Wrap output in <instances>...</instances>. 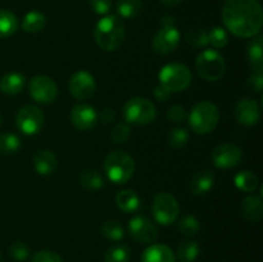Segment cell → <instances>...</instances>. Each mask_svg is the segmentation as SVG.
<instances>
[{"instance_id":"cell-4","label":"cell","mask_w":263,"mask_h":262,"mask_svg":"<svg viewBox=\"0 0 263 262\" xmlns=\"http://www.w3.org/2000/svg\"><path fill=\"white\" fill-rule=\"evenodd\" d=\"M104 172L113 184H126L135 172L134 158L125 151H115L107 154L104 159Z\"/></svg>"},{"instance_id":"cell-25","label":"cell","mask_w":263,"mask_h":262,"mask_svg":"<svg viewBox=\"0 0 263 262\" xmlns=\"http://www.w3.org/2000/svg\"><path fill=\"white\" fill-rule=\"evenodd\" d=\"M234 182H235V186L239 190L246 193H252L258 188V177L254 172L249 171V170H244V171L238 172L234 177Z\"/></svg>"},{"instance_id":"cell-6","label":"cell","mask_w":263,"mask_h":262,"mask_svg":"<svg viewBox=\"0 0 263 262\" xmlns=\"http://www.w3.org/2000/svg\"><path fill=\"white\" fill-rule=\"evenodd\" d=\"M159 84L171 92L184 91L192 84V72L182 63H168L158 73Z\"/></svg>"},{"instance_id":"cell-17","label":"cell","mask_w":263,"mask_h":262,"mask_svg":"<svg viewBox=\"0 0 263 262\" xmlns=\"http://www.w3.org/2000/svg\"><path fill=\"white\" fill-rule=\"evenodd\" d=\"M141 262H176V256L166 244H152L141 254Z\"/></svg>"},{"instance_id":"cell-7","label":"cell","mask_w":263,"mask_h":262,"mask_svg":"<svg viewBox=\"0 0 263 262\" xmlns=\"http://www.w3.org/2000/svg\"><path fill=\"white\" fill-rule=\"evenodd\" d=\"M123 117L131 125H149L157 117L156 105L146 98L134 97L123 105Z\"/></svg>"},{"instance_id":"cell-19","label":"cell","mask_w":263,"mask_h":262,"mask_svg":"<svg viewBox=\"0 0 263 262\" xmlns=\"http://www.w3.org/2000/svg\"><path fill=\"white\" fill-rule=\"evenodd\" d=\"M240 212L251 222L261 221L263 215L262 198L257 197V195H248V197H246L240 204Z\"/></svg>"},{"instance_id":"cell-16","label":"cell","mask_w":263,"mask_h":262,"mask_svg":"<svg viewBox=\"0 0 263 262\" xmlns=\"http://www.w3.org/2000/svg\"><path fill=\"white\" fill-rule=\"evenodd\" d=\"M71 122L77 130L87 131L95 126L98 122V113L94 109V107L85 103H77L73 105L69 113Z\"/></svg>"},{"instance_id":"cell-28","label":"cell","mask_w":263,"mask_h":262,"mask_svg":"<svg viewBox=\"0 0 263 262\" xmlns=\"http://www.w3.org/2000/svg\"><path fill=\"white\" fill-rule=\"evenodd\" d=\"M200 253V247L195 240H184L177 248V258L181 262H194Z\"/></svg>"},{"instance_id":"cell-5","label":"cell","mask_w":263,"mask_h":262,"mask_svg":"<svg viewBox=\"0 0 263 262\" xmlns=\"http://www.w3.org/2000/svg\"><path fill=\"white\" fill-rule=\"evenodd\" d=\"M198 74L208 82H216L222 79L226 71V62L222 54L215 49H205L198 54L195 61Z\"/></svg>"},{"instance_id":"cell-44","label":"cell","mask_w":263,"mask_h":262,"mask_svg":"<svg viewBox=\"0 0 263 262\" xmlns=\"http://www.w3.org/2000/svg\"><path fill=\"white\" fill-rule=\"evenodd\" d=\"M98 117H99L100 122L104 123V125H108V123H110L115 121L116 113L112 108H105V109H103L102 112H100V115L98 116Z\"/></svg>"},{"instance_id":"cell-35","label":"cell","mask_w":263,"mask_h":262,"mask_svg":"<svg viewBox=\"0 0 263 262\" xmlns=\"http://www.w3.org/2000/svg\"><path fill=\"white\" fill-rule=\"evenodd\" d=\"M102 233L105 238L113 241L122 240L125 236V230L117 221H105L102 226Z\"/></svg>"},{"instance_id":"cell-33","label":"cell","mask_w":263,"mask_h":262,"mask_svg":"<svg viewBox=\"0 0 263 262\" xmlns=\"http://www.w3.org/2000/svg\"><path fill=\"white\" fill-rule=\"evenodd\" d=\"M167 141L175 149H181L189 141V133L184 127H175L167 135Z\"/></svg>"},{"instance_id":"cell-43","label":"cell","mask_w":263,"mask_h":262,"mask_svg":"<svg viewBox=\"0 0 263 262\" xmlns=\"http://www.w3.org/2000/svg\"><path fill=\"white\" fill-rule=\"evenodd\" d=\"M153 94H154V98H156L158 102H167V100L171 98V91L167 90L164 86H162L161 84L157 85V86L154 87Z\"/></svg>"},{"instance_id":"cell-26","label":"cell","mask_w":263,"mask_h":262,"mask_svg":"<svg viewBox=\"0 0 263 262\" xmlns=\"http://www.w3.org/2000/svg\"><path fill=\"white\" fill-rule=\"evenodd\" d=\"M18 30V20L14 13L7 9H0V39H7L14 35Z\"/></svg>"},{"instance_id":"cell-3","label":"cell","mask_w":263,"mask_h":262,"mask_svg":"<svg viewBox=\"0 0 263 262\" xmlns=\"http://www.w3.org/2000/svg\"><path fill=\"white\" fill-rule=\"evenodd\" d=\"M220 121V112L215 103L202 100L193 105L187 116V122L192 130L199 135L210 134L216 128Z\"/></svg>"},{"instance_id":"cell-29","label":"cell","mask_w":263,"mask_h":262,"mask_svg":"<svg viewBox=\"0 0 263 262\" xmlns=\"http://www.w3.org/2000/svg\"><path fill=\"white\" fill-rule=\"evenodd\" d=\"M80 184L87 190H99L104 186V180L97 170H84L80 175Z\"/></svg>"},{"instance_id":"cell-15","label":"cell","mask_w":263,"mask_h":262,"mask_svg":"<svg viewBox=\"0 0 263 262\" xmlns=\"http://www.w3.org/2000/svg\"><path fill=\"white\" fill-rule=\"evenodd\" d=\"M235 120L243 126H254L261 120V108L253 98H241L234 108Z\"/></svg>"},{"instance_id":"cell-8","label":"cell","mask_w":263,"mask_h":262,"mask_svg":"<svg viewBox=\"0 0 263 262\" xmlns=\"http://www.w3.org/2000/svg\"><path fill=\"white\" fill-rule=\"evenodd\" d=\"M152 213L159 225L168 226L179 218V202L171 193L162 192L154 197L152 203Z\"/></svg>"},{"instance_id":"cell-36","label":"cell","mask_w":263,"mask_h":262,"mask_svg":"<svg viewBox=\"0 0 263 262\" xmlns=\"http://www.w3.org/2000/svg\"><path fill=\"white\" fill-rule=\"evenodd\" d=\"M186 40L195 48H205L208 45L207 32L202 27H192L186 33Z\"/></svg>"},{"instance_id":"cell-22","label":"cell","mask_w":263,"mask_h":262,"mask_svg":"<svg viewBox=\"0 0 263 262\" xmlns=\"http://www.w3.org/2000/svg\"><path fill=\"white\" fill-rule=\"evenodd\" d=\"M117 207L125 213H134L140 207V198L134 190L123 189L116 195Z\"/></svg>"},{"instance_id":"cell-32","label":"cell","mask_w":263,"mask_h":262,"mask_svg":"<svg viewBox=\"0 0 263 262\" xmlns=\"http://www.w3.org/2000/svg\"><path fill=\"white\" fill-rule=\"evenodd\" d=\"M177 229L185 236H195L200 230V222L195 216L186 215L179 221Z\"/></svg>"},{"instance_id":"cell-12","label":"cell","mask_w":263,"mask_h":262,"mask_svg":"<svg viewBox=\"0 0 263 262\" xmlns=\"http://www.w3.org/2000/svg\"><path fill=\"white\" fill-rule=\"evenodd\" d=\"M243 159V152L236 144L222 143L212 152V161L217 169L229 170L238 166Z\"/></svg>"},{"instance_id":"cell-27","label":"cell","mask_w":263,"mask_h":262,"mask_svg":"<svg viewBox=\"0 0 263 262\" xmlns=\"http://www.w3.org/2000/svg\"><path fill=\"white\" fill-rule=\"evenodd\" d=\"M143 10V3L141 0H118L117 2V13L120 17L125 20H133L136 18Z\"/></svg>"},{"instance_id":"cell-23","label":"cell","mask_w":263,"mask_h":262,"mask_svg":"<svg viewBox=\"0 0 263 262\" xmlns=\"http://www.w3.org/2000/svg\"><path fill=\"white\" fill-rule=\"evenodd\" d=\"M247 57L249 59L251 66L257 72H262L263 69V38L254 36L253 40L249 43L247 48Z\"/></svg>"},{"instance_id":"cell-24","label":"cell","mask_w":263,"mask_h":262,"mask_svg":"<svg viewBox=\"0 0 263 262\" xmlns=\"http://www.w3.org/2000/svg\"><path fill=\"white\" fill-rule=\"evenodd\" d=\"M46 25V17L41 12L37 10H31L23 17L22 28L27 33L40 32Z\"/></svg>"},{"instance_id":"cell-13","label":"cell","mask_w":263,"mask_h":262,"mask_svg":"<svg viewBox=\"0 0 263 262\" xmlns=\"http://www.w3.org/2000/svg\"><path fill=\"white\" fill-rule=\"evenodd\" d=\"M180 44V32L176 26H162L152 40L154 51L162 55L172 53Z\"/></svg>"},{"instance_id":"cell-39","label":"cell","mask_w":263,"mask_h":262,"mask_svg":"<svg viewBox=\"0 0 263 262\" xmlns=\"http://www.w3.org/2000/svg\"><path fill=\"white\" fill-rule=\"evenodd\" d=\"M31 262H63V259L53 251H39L33 254Z\"/></svg>"},{"instance_id":"cell-2","label":"cell","mask_w":263,"mask_h":262,"mask_svg":"<svg viewBox=\"0 0 263 262\" xmlns=\"http://www.w3.org/2000/svg\"><path fill=\"white\" fill-rule=\"evenodd\" d=\"M125 25L116 15H105L100 18L94 28V38L100 49L115 51L125 40Z\"/></svg>"},{"instance_id":"cell-11","label":"cell","mask_w":263,"mask_h":262,"mask_svg":"<svg viewBox=\"0 0 263 262\" xmlns=\"http://www.w3.org/2000/svg\"><path fill=\"white\" fill-rule=\"evenodd\" d=\"M68 90L72 97L77 100H86L94 95L97 90V82L91 73L80 69L74 72L68 82Z\"/></svg>"},{"instance_id":"cell-45","label":"cell","mask_w":263,"mask_h":262,"mask_svg":"<svg viewBox=\"0 0 263 262\" xmlns=\"http://www.w3.org/2000/svg\"><path fill=\"white\" fill-rule=\"evenodd\" d=\"M159 2L163 5H166V7H176V5L181 4L184 0H159Z\"/></svg>"},{"instance_id":"cell-41","label":"cell","mask_w":263,"mask_h":262,"mask_svg":"<svg viewBox=\"0 0 263 262\" xmlns=\"http://www.w3.org/2000/svg\"><path fill=\"white\" fill-rule=\"evenodd\" d=\"M89 4L97 14H107L112 8V0H90Z\"/></svg>"},{"instance_id":"cell-18","label":"cell","mask_w":263,"mask_h":262,"mask_svg":"<svg viewBox=\"0 0 263 262\" xmlns=\"http://www.w3.org/2000/svg\"><path fill=\"white\" fill-rule=\"evenodd\" d=\"M58 167V159L51 151H40L33 157V169L41 176L51 175Z\"/></svg>"},{"instance_id":"cell-21","label":"cell","mask_w":263,"mask_h":262,"mask_svg":"<svg viewBox=\"0 0 263 262\" xmlns=\"http://www.w3.org/2000/svg\"><path fill=\"white\" fill-rule=\"evenodd\" d=\"M26 77L18 72H10L0 80V91L5 95H17L25 89Z\"/></svg>"},{"instance_id":"cell-47","label":"cell","mask_w":263,"mask_h":262,"mask_svg":"<svg viewBox=\"0 0 263 262\" xmlns=\"http://www.w3.org/2000/svg\"><path fill=\"white\" fill-rule=\"evenodd\" d=\"M2 121H3L2 120V115H0V126H2Z\"/></svg>"},{"instance_id":"cell-42","label":"cell","mask_w":263,"mask_h":262,"mask_svg":"<svg viewBox=\"0 0 263 262\" xmlns=\"http://www.w3.org/2000/svg\"><path fill=\"white\" fill-rule=\"evenodd\" d=\"M248 85L249 90L253 92H261L262 91V87H263V74L262 72H257L254 73L253 76H251L248 79Z\"/></svg>"},{"instance_id":"cell-30","label":"cell","mask_w":263,"mask_h":262,"mask_svg":"<svg viewBox=\"0 0 263 262\" xmlns=\"http://www.w3.org/2000/svg\"><path fill=\"white\" fill-rule=\"evenodd\" d=\"M21 139L13 133H4L0 135V153L14 154L21 149Z\"/></svg>"},{"instance_id":"cell-40","label":"cell","mask_w":263,"mask_h":262,"mask_svg":"<svg viewBox=\"0 0 263 262\" xmlns=\"http://www.w3.org/2000/svg\"><path fill=\"white\" fill-rule=\"evenodd\" d=\"M185 117H186V110H185V108L182 107V105H171L170 109L167 110V118H168V121H171V122L179 123L181 122V121H184Z\"/></svg>"},{"instance_id":"cell-9","label":"cell","mask_w":263,"mask_h":262,"mask_svg":"<svg viewBox=\"0 0 263 262\" xmlns=\"http://www.w3.org/2000/svg\"><path fill=\"white\" fill-rule=\"evenodd\" d=\"M45 116L37 105L28 104L21 108L15 116V125L17 128L25 135H36L43 128Z\"/></svg>"},{"instance_id":"cell-37","label":"cell","mask_w":263,"mask_h":262,"mask_svg":"<svg viewBox=\"0 0 263 262\" xmlns=\"http://www.w3.org/2000/svg\"><path fill=\"white\" fill-rule=\"evenodd\" d=\"M131 130L128 125L126 123H117L115 127L110 130V139L113 143L116 144H123L128 140L130 138Z\"/></svg>"},{"instance_id":"cell-20","label":"cell","mask_w":263,"mask_h":262,"mask_svg":"<svg viewBox=\"0 0 263 262\" xmlns=\"http://www.w3.org/2000/svg\"><path fill=\"white\" fill-rule=\"evenodd\" d=\"M215 185V175L211 171L197 172L190 180V192L194 195H204L211 192Z\"/></svg>"},{"instance_id":"cell-31","label":"cell","mask_w":263,"mask_h":262,"mask_svg":"<svg viewBox=\"0 0 263 262\" xmlns=\"http://www.w3.org/2000/svg\"><path fill=\"white\" fill-rule=\"evenodd\" d=\"M131 251L125 244H116L105 252V262H128Z\"/></svg>"},{"instance_id":"cell-14","label":"cell","mask_w":263,"mask_h":262,"mask_svg":"<svg viewBox=\"0 0 263 262\" xmlns=\"http://www.w3.org/2000/svg\"><path fill=\"white\" fill-rule=\"evenodd\" d=\"M127 228L130 231V235L139 243L151 244L158 238V229L151 220H148L144 216H134L128 221Z\"/></svg>"},{"instance_id":"cell-46","label":"cell","mask_w":263,"mask_h":262,"mask_svg":"<svg viewBox=\"0 0 263 262\" xmlns=\"http://www.w3.org/2000/svg\"><path fill=\"white\" fill-rule=\"evenodd\" d=\"M161 25L162 26H176L175 25V20L172 17H170V15H166V17L162 18Z\"/></svg>"},{"instance_id":"cell-10","label":"cell","mask_w":263,"mask_h":262,"mask_svg":"<svg viewBox=\"0 0 263 262\" xmlns=\"http://www.w3.org/2000/svg\"><path fill=\"white\" fill-rule=\"evenodd\" d=\"M31 98L40 104H51L58 98V86L51 77L37 74L32 77L28 84Z\"/></svg>"},{"instance_id":"cell-34","label":"cell","mask_w":263,"mask_h":262,"mask_svg":"<svg viewBox=\"0 0 263 262\" xmlns=\"http://www.w3.org/2000/svg\"><path fill=\"white\" fill-rule=\"evenodd\" d=\"M208 43L212 44L216 49H223L229 43V33L226 32L225 28L220 26H215L207 32Z\"/></svg>"},{"instance_id":"cell-1","label":"cell","mask_w":263,"mask_h":262,"mask_svg":"<svg viewBox=\"0 0 263 262\" xmlns=\"http://www.w3.org/2000/svg\"><path fill=\"white\" fill-rule=\"evenodd\" d=\"M221 17L225 27L236 38H254L263 25V10L258 0H226Z\"/></svg>"},{"instance_id":"cell-38","label":"cell","mask_w":263,"mask_h":262,"mask_svg":"<svg viewBox=\"0 0 263 262\" xmlns=\"http://www.w3.org/2000/svg\"><path fill=\"white\" fill-rule=\"evenodd\" d=\"M9 254L14 261L23 262L30 256V249H28V247L26 244L21 243V241H15V243H13L10 246Z\"/></svg>"}]
</instances>
